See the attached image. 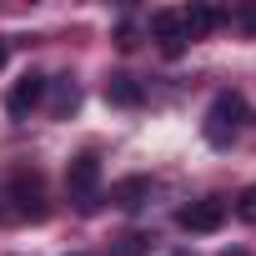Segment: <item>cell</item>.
Listing matches in <instances>:
<instances>
[{"label": "cell", "mask_w": 256, "mask_h": 256, "mask_svg": "<svg viewBox=\"0 0 256 256\" xmlns=\"http://www.w3.org/2000/svg\"><path fill=\"white\" fill-rule=\"evenodd\" d=\"M236 216H241L246 226H256V186H246V191L236 196Z\"/></svg>", "instance_id": "12"}, {"label": "cell", "mask_w": 256, "mask_h": 256, "mask_svg": "<svg viewBox=\"0 0 256 256\" xmlns=\"http://www.w3.org/2000/svg\"><path fill=\"white\" fill-rule=\"evenodd\" d=\"M141 96H146V90H141L136 76H110V80H106V100H110V106H141Z\"/></svg>", "instance_id": "9"}, {"label": "cell", "mask_w": 256, "mask_h": 256, "mask_svg": "<svg viewBox=\"0 0 256 256\" xmlns=\"http://www.w3.org/2000/svg\"><path fill=\"white\" fill-rule=\"evenodd\" d=\"M76 256H86V251H76Z\"/></svg>", "instance_id": "16"}, {"label": "cell", "mask_w": 256, "mask_h": 256, "mask_svg": "<svg viewBox=\"0 0 256 256\" xmlns=\"http://www.w3.org/2000/svg\"><path fill=\"white\" fill-rule=\"evenodd\" d=\"M46 90H50V116H70V110H76V100H80V90H76V80H70V76L46 80Z\"/></svg>", "instance_id": "8"}, {"label": "cell", "mask_w": 256, "mask_h": 256, "mask_svg": "<svg viewBox=\"0 0 256 256\" xmlns=\"http://www.w3.org/2000/svg\"><path fill=\"white\" fill-rule=\"evenodd\" d=\"M151 36L161 40V50H166V56H181V50H186V40H191V30H186V16H181V10H156V16H151Z\"/></svg>", "instance_id": "6"}, {"label": "cell", "mask_w": 256, "mask_h": 256, "mask_svg": "<svg viewBox=\"0 0 256 256\" xmlns=\"http://www.w3.org/2000/svg\"><path fill=\"white\" fill-rule=\"evenodd\" d=\"M6 60H10V46H6V40H0V66H6Z\"/></svg>", "instance_id": "14"}, {"label": "cell", "mask_w": 256, "mask_h": 256, "mask_svg": "<svg viewBox=\"0 0 256 256\" xmlns=\"http://www.w3.org/2000/svg\"><path fill=\"white\" fill-rule=\"evenodd\" d=\"M0 201H10V211L6 216H16V221H40L50 206H46V181H40V171H16L10 181H6V196Z\"/></svg>", "instance_id": "2"}, {"label": "cell", "mask_w": 256, "mask_h": 256, "mask_svg": "<svg viewBox=\"0 0 256 256\" xmlns=\"http://www.w3.org/2000/svg\"><path fill=\"white\" fill-rule=\"evenodd\" d=\"M146 196H151V181H146V176H126V181L110 186V201H116L120 211H136Z\"/></svg>", "instance_id": "7"}, {"label": "cell", "mask_w": 256, "mask_h": 256, "mask_svg": "<svg viewBox=\"0 0 256 256\" xmlns=\"http://www.w3.org/2000/svg\"><path fill=\"white\" fill-rule=\"evenodd\" d=\"M116 46H120V50H136V30H131V26H120V40H116Z\"/></svg>", "instance_id": "13"}, {"label": "cell", "mask_w": 256, "mask_h": 256, "mask_svg": "<svg viewBox=\"0 0 256 256\" xmlns=\"http://www.w3.org/2000/svg\"><path fill=\"white\" fill-rule=\"evenodd\" d=\"M46 100V76L40 70H26L16 86H10V96H6V110H10V120H30V110Z\"/></svg>", "instance_id": "5"}, {"label": "cell", "mask_w": 256, "mask_h": 256, "mask_svg": "<svg viewBox=\"0 0 256 256\" xmlns=\"http://www.w3.org/2000/svg\"><path fill=\"white\" fill-rule=\"evenodd\" d=\"M201 131H206V141H211L216 151H226V146L246 131V100H241L236 90H221V96L206 106V126H201Z\"/></svg>", "instance_id": "1"}, {"label": "cell", "mask_w": 256, "mask_h": 256, "mask_svg": "<svg viewBox=\"0 0 256 256\" xmlns=\"http://www.w3.org/2000/svg\"><path fill=\"white\" fill-rule=\"evenodd\" d=\"M96 186H100V161L90 151H80L70 166H66V191L80 211H96Z\"/></svg>", "instance_id": "3"}, {"label": "cell", "mask_w": 256, "mask_h": 256, "mask_svg": "<svg viewBox=\"0 0 256 256\" xmlns=\"http://www.w3.org/2000/svg\"><path fill=\"white\" fill-rule=\"evenodd\" d=\"M176 221H181L186 231H196V236H211V231H221V221H226V201H221V196H201V201H186Z\"/></svg>", "instance_id": "4"}, {"label": "cell", "mask_w": 256, "mask_h": 256, "mask_svg": "<svg viewBox=\"0 0 256 256\" xmlns=\"http://www.w3.org/2000/svg\"><path fill=\"white\" fill-rule=\"evenodd\" d=\"M241 20H246V26H251V30H256V10H246V16H241Z\"/></svg>", "instance_id": "15"}, {"label": "cell", "mask_w": 256, "mask_h": 256, "mask_svg": "<svg viewBox=\"0 0 256 256\" xmlns=\"http://www.w3.org/2000/svg\"><path fill=\"white\" fill-rule=\"evenodd\" d=\"M110 256H151V236L146 231H131V236H120L110 246Z\"/></svg>", "instance_id": "11"}, {"label": "cell", "mask_w": 256, "mask_h": 256, "mask_svg": "<svg viewBox=\"0 0 256 256\" xmlns=\"http://www.w3.org/2000/svg\"><path fill=\"white\" fill-rule=\"evenodd\" d=\"M181 16H186L191 40H196V36H206V30H216V26L226 20V10H216V6H191V10H181Z\"/></svg>", "instance_id": "10"}]
</instances>
